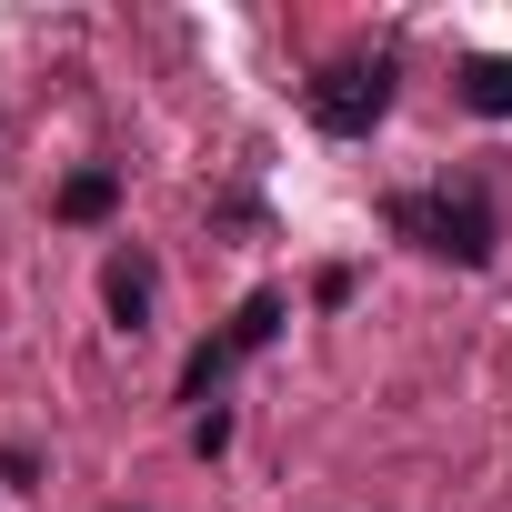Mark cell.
I'll list each match as a JSON object with an SVG mask.
<instances>
[{"mask_svg":"<svg viewBox=\"0 0 512 512\" xmlns=\"http://www.w3.org/2000/svg\"><path fill=\"white\" fill-rule=\"evenodd\" d=\"M382 221H392L412 251H432V262H462V272H482V262H492V241H502V231H492V201H482L472 181H462V191H452V181H432V191H392Z\"/></svg>","mask_w":512,"mask_h":512,"instance_id":"cell-1","label":"cell"},{"mask_svg":"<svg viewBox=\"0 0 512 512\" xmlns=\"http://www.w3.org/2000/svg\"><path fill=\"white\" fill-rule=\"evenodd\" d=\"M101 302H111L121 332H141V322H151V262H131V251H121V262L101 272Z\"/></svg>","mask_w":512,"mask_h":512,"instance_id":"cell-5","label":"cell"},{"mask_svg":"<svg viewBox=\"0 0 512 512\" xmlns=\"http://www.w3.org/2000/svg\"><path fill=\"white\" fill-rule=\"evenodd\" d=\"M282 312H292L282 292H251V302L231 312V332H221V342H201V352L181 362V392H191V402H201V392H221V372H231V362H251V352H262V342L282 332Z\"/></svg>","mask_w":512,"mask_h":512,"instance_id":"cell-3","label":"cell"},{"mask_svg":"<svg viewBox=\"0 0 512 512\" xmlns=\"http://www.w3.org/2000/svg\"><path fill=\"white\" fill-rule=\"evenodd\" d=\"M111 201H121V171H71V181H61V211H71V221H101Z\"/></svg>","mask_w":512,"mask_h":512,"instance_id":"cell-6","label":"cell"},{"mask_svg":"<svg viewBox=\"0 0 512 512\" xmlns=\"http://www.w3.org/2000/svg\"><path fill=\"white\" fill-rule=\"evenodd\" d=\"M191 452H201V462H221V452H231V412H221V402L191 422Z\"/></svg>","mask_w":512,"mask_h":512,"instance_id":"cell-7","label":"cell"},{"mask_svg":"<svg viewBox=\"0 0 512 512\" xmlns=\"http://www.w3.org/2000/svg\"><path fill=\"white\" fill-rule=\"evenodd\" d=\"M392 81H402V61H392V51H372V61L322 71V81L302 91V111H312V131H332V141H372V121L392 111Z\"/></svg>","mask_w":512,"mask_h":512,"instance_id":"cell-2","label":"cell"},{"mask_svg":"<svg viewBox=\"0 0 512 512\" xmlns=\"http://www.w3.org/2000/svg\"><path fill=\"white\" fill-rule=\"evenodd\" d=\"M462 111H482V121H512V51H482V61H462Z\"/></svg>","mask_w":512,"mask_h":512,"instance_id":"cell-4","label":"cell"}]
</instances>
